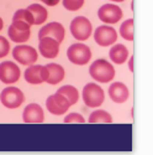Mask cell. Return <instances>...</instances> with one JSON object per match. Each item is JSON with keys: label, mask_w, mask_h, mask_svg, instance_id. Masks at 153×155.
Wrapping results in <instances>:
<instances>
[{"label": "cell", "mask_w": 153, "mask_h": 155, "mask_svg": "<svg viewBox=\"0 0 153 155\" xmlns=\"http://www.w3.org/2000/svg\"><path fill=\"white\" fill-rule=\"evenodd\" d=\"M92 78L100 82V83H108L114 80L115 77V70L114 66L108 62L106 60H96L92 63L90 68H89Z\"/></svg>", "instance_id": "1"}, {"label": "cell", "mask_w": 153, "mask_h": 155, "mask_svg": "<svg viewBox=\"0 0 153 155\" xmlns=\"http://www.w3.org/2000/svg\"><path fill=\"white\" fill-rule=\"evenodd\" d=\"M105 93L103 88L94 82H90L83 88V101L89 108H98L104 103Z\"/></svg>", "instance_id": "2"}, {"label": "cell", "mask_w": 153, "mask_h": 155, "mask_svg": "<svg viewBox=\"0 0 153 155\" xmlns=\"http://www.w3.org/2000/svg\"><path fill=\"white\" fill-rule=\"evenodd\" d=\"M92 31H93L92 22L85 16L74 18L73 21L70 22V32H72L73 37L78 41L88 40L92 35Z\"/></svg>", "instance_id": "3"}, {"label": "cell", "mask_w": 153, "mask_h": 155, "mask_svg": "<svg viewBox=\"0 0 153 155\" xmlns=\"http://www.w3.org/2000/svg\"><path fill=\"white\" fill-rule=\"evenodd\" d=\"M0 101L4 107L9 109H16L23 103L25 96L21 89L16 87H6L0 93Z\"/></svg>", "instance_id": "4"}, {"label": "cell", "mask_w": 153, "mask_h": 155, "mask_svg": "<svg viewBox=\"0 0 153 155\" xmlns=\"http://www.w3.org/2000/svg\"><path fill=\"white\" fill-rule=\"evenodd\" d=\"M68 60L78 66L86 64L92 58V51L84 44H73L67 51Z\"/></svg>", "instance_id": "5"}, {"label": "cell", "mask_w": 153, "mask_h": 155, "mask_svg": "<svg viewBox=\"0 0 153 155\" xmlns=\"http://www.w3.org/2000/svg\"><path fill=\"white\" fill-rule=\"evenodd\" d=\"M12 57H14L17 62H20L21 64L30 66V64H33L37 61L38 54L32 46L19 45L12 50Z\"/></svg>", "instance_id": "6"}, {"label": "cell", "mask_w": 153, "mask_h": 155, "mask_svg": "<svg viewBox=\"0 0 153 155\" xmlns=\"http://www.w3.org/2000/svg\"><path fill=\"white\" fill-rule=\"evenodd\" d=\"M94 40L99 46H110L114 45L117 41V32L114 28L108 26V25H101V26L96 28L94 32Z\"/></svg>", "instance_id": "7"}, {"label": "cell", "mask_w": 153, "mask_h": 155, "mask_svg": "<svg viewBox=\"0 0 153 155\" xmlns=\"http://www.w3.org/2000/svg\"><path fill=\"white\" fill-rule=\"evenodd\" d=\"M46 107H47L49 113H52L55 115H62V114H64L69 109L70 104H69L68 99L64 96L58 93V92H56L55 94L49 96L47 98Z\"/></svg>", "instance_id": "8"}, {"label": "cell", "mask_w": 153, "mask_h": 155, "mask_svg": "<svg viewBox=\"0 0 153 155\" xmlns=\"http://www.w3.org/2000/svg\"><path fill=\"white\" fill-rule=\"evenodd\" d=\"M20 80V68L15 62L4 61L0 63V81L5 84H12Z\"/></svg>", "instance_id": "9"}, {"label": "cell", "mask_w": 153, "mask_h": 155, "mask_svg": "<svg viewBox=\"0 0 153 155\" xmlns=\"http://www.w3.org/2000/svg\"><path fill=\"white\" fill-rule=\"evenodd\" d=\"M98 16H99L100 21H103L108 25L116 24L122 18V10L116 4H105L99 9Z\"/></svg>", "instance_id": "10"}, {"label": "cell", "mask_w": 153, "mask_h": 155, "mask_svg": "<svg viewBox=\"0 0 153 155\" xmlns=\"http://www.w3.org/2000/svg\"><path fill=\"white\" fill-rule=\"evenodd\" d=\"M48 78V71L46 66L42 64H30L29 68L25 71V80L31 84H41Z\"/></svg>", "instance_id": "11"}, {"label": "cell", "mask_w": 153, "mask_h": 155, "mask_svg": "<svg viewBox=\"0 0 153 155\" xmlns=\"http://www.w3.org/2000/svg\"><path fill=\"white\" fill-rule=\"evenodd\" d=\"M59 42L55 40L53 37H41L40 44H38V50L40 54L46 58H56L59 54Z\"/></svg>", "instance_id": "12"}, {"label": "cell", "mask_w": 153, "mask_h": 155, "mask_svg": "<svg viewBox=\"0 0 153 155\" xmlns=\"http://www.w3.org/2000/svg\"><path fill=\"white\" fill-rule=\"evenodd\" d=\"M22 119L27 124H40L43 123L45 119V113L41 106H38L37 103H31L26 108L23 109L22 113Z\"/></svg>", "instance_id": "13"}, {"label": "cell", "mask_w": 153, "mask_h": 155, "mask_svg": "<svg viewBox=\"0 0 153 155\" xmlns=\"http://www.w3.org/2000/svg\"><path fill=\"white\" fill-rule=\"evenodd\" d=\"M45 36H48V37H53L55 40H57L59 44L63 41L64 38V28L63 25L59 24V22H48L47 25L40 30L38 32V37H45Z\"/></svg>", "instance_id": "14"}, {"label": "cell", "mask_w": 153, "mask_h": 155, "mask_svg": "<svg viewBox=\"0 0 153 155\" xmlns=\"http://www.w3.org/2000/svg\"><path fill=\"white\" fill-rule=\"evenodd\" d=\"M109 96L115 103H123L129 99L130 92L127 86L122 82H114L109 87Z\"/></svg>", "instance_id": "15"}, {"label": "cell", "mask_w": 153, "mask_h": 155, "mask_svg": "<svg viewBox=\"0 0 153 155\" xmlns=\"http://www.w3.org/2000/svg\"><path fill=\"white\" fill-rule=\"evenodd\" d=\"M47 71H48V78H47V83L49 84H58L59 82L63 81L64 78V68H63L61 64L58 63H48L46 66Z\"/></svg>", "instance_id": "16"}, {"label": "cell", "mask_w": 153, "mask_h": 155, "mask_svg": "<svg viewBox=\"0 0 153 155\" xmlns=\"http://www.w3.org/2000/svg\"><path fill=\"white\" fill-rule=\"evenodd\" d=\"M110 58L114 63L116 64H122L127 61V58H129V50H127V47L122 44H116L114 45L110 50Z\"/></svg>", "instance_id": "17"}, {"label": "cell", "mask_w": 153, "mask_h": 155, "mask_svg": "<svg viewBox=\"0 0 153 155\" xmlns=\"http://www.w3.org/2000/svg\"><path fill=\"white\" fill-rule=\"evenodd\" d=\"M8 35L11 41H14L16 44H22L29 41V38L31 36V30H19L12 26V25H10L8 29Z\"/></svg>", "instance_id": "18"}, {"label": "cell", "mask_w": 153, "mask_h": 155, "mask_svg": "<svg viewBox=\"0 0 153 155\" xmlns=\"http://www.w3.org/2000/svg\"><path fill=\"white\" fill-rule=\"evenodd\" d=\"M27 10L31 12L32 16H33V25H41L48 18L47 10L42 5H40V4H31L27 8Z\"/></svg>", "instance_id": "19"}, {"label": "cell", "mask_w": 153, "mask_h": 155, "mask_svg": "<svg viewBox=\"0 0 153 155\" xmlns=\"http://www.w3.org/2000/svg\"><path fill=\"white\" fill-rule=\"evenodd\" d=\"M57 92L64 96V97L68 99V102H69L70 106L75 104V103L79 101V92H78V89H76L74 86H69V84L63 86V87H61V88L58 89Z\"/></svg>", "instance_id": "20"}, {"label": "cell", "mask_w": 153, "mask_h": 155, "mask_svg": "<svg viewBox=\"0 0 153 155\" xmlns=\"http://www.w3.org/2000/svg\"><path fill=\"white\" fill-rule=\"evenodd\" d=\"M88 122L92 123V124H95V123L111 124L112 123V117L106 110H94L90 115H89Z\"/></svg>", "instance_id": "21"}, {"label": "cell", "mask_w": 153, "mask_h": 155, "mask_svg": "<svg viewBox=\"0 0 153 155\" xmlns=\"http://www.w3.org/2000/svg\"><path fill=\"white\" fill-rule=\"evenodd\" d=\"M120 35L127 41H133V37H135L133 19H129L125 22H122L121 28H120Z\"/></svg>", "instance_id": "22"}, {"label": "cell", "mask_w": 153, "mask_h": 155, "mask_svg": "<svg viewBox=\"0 0 153 155\" xmlns=\"http://www.w3.org/2000/svg\"><path fill=\"white\" fill-rule=\"evenodd\" d=\"M12 20H21L29 25H33V16L27 9H19L12 16Z\"/></svg>", "instance_id": "23"}, {"label": "cell", "mask_w": 153, "mask_h": 155, "mask_svg": "<svg viewBox=\"0 0 153 155\" xmlns=\"http://www.w3.org/2000/svg\"><path fill=\"white\" fill-rule=\"evenodd\" d=\"M84 4V0H63V6L68 11L79 10Z\"/></svg>", "instance_id": "24"}, {"label": "cell", "mask_w": 153, "mask_h": 155, "mask_svg": "<svg viewBox=\"0 0 153 155\" xmlns=\"http://www.w3.org/2000/svg\"><path fill=\"white\" fill-rule=\"evenodd\" d=\"M63 122H64L66 124H72V123L83 124V123H85V119H84L83 115L79 114V113H70V114L67 115L64 119H63Z\"/></svg>", "instance_id": "25"}, {"label": "cell", "mask_w": 153, "mask_h": 155, "mask_svg": "<svg viewBox=\"0 0 153 155\" xmlns=\"http://www.w3.org/2000/svg\"><path fill=\"white\" fill-rule=\"evenodd\" d=\"M10 44L4 36H0V58H3L9 55Z\"/></svg>", "instance_id": "26"}, {"label": "cell", "mask_w": 153, "mask_h": 155, "mask_svg": "<svg viewBox=\"0 0 153 155\" xmlns=\"http://www.w3.org/2000/svg\"><path fill=\"white\" fill-rule=\"evenodd\" d=\"M11 25H12L14 28L19 29V30H30V29H31V25L23 22V21H21V20H12Z\"/></svg>", "instance_id": "27"}, {"label": "cell", "mask_w": 153, "mask_h": 155, "mask_svg": "<svg viewBox=\"0 0 153 155\" xmlns=\"http://www.w3.org/2000/svg\"><path fill=\"white\" fill-rule=\"evenodd\" d=\"M59 2H61V0H43V3H45L46 5H48V6H55V5H57Z\"/></svg>", "instance_id": "28"}, {"label": "cell", "mask_w": 153, "mask_h": 155, "mask_svg": "<svg viewBox=\"0 0 153 155\" xmlns=\"http://www.w3.org/2000/svg\"><path fill=\"white\" fill-rule=\"evenodd\" d=\"M133 61H135V57L131 56L130 60H129V70H130L131 72H133Z\"/></svg>", "instance_id": "29"}, {"label": "cell", "mask_w": 153, "mask_h": 155, "mask_svg": "<svg viewBox=\"0 0 153 155\" xmlns=\"http://www.w3.org/2000/svg\"><path fill=\"white\" fill-rule=\"evenodd\" d=\"M3 26H4V21H3V19H2V18H0V31H2Z\"/></svg>", "instance_id": "30"}, {"label": "cell", "mask_w": 153, "mask_h": 155, "mask_svg": "<svg viewBox=\"0 0 153 155\" xmlns=\"http://www.w3.org/2000/svg\"><path fill=\"white\" fill-rule=\"evenodd\" d=\"M110 2H115V3H121V2H125V0H110Z\"/></svg>", "instance_id": "31"}, {"label": "cell", "mask_w": 153, "mask_h": 155, "mask_svg": "<svg viewBox=\"0 0 153 155\" xmlns=\"http://www.w3.org/2000/svg\"><path fill=\"white\" fill-rule=\"evenodd\" d=\"M38 2H43V0H38Z\"/></svg>", "instance_id": "32"}]
</instances>
